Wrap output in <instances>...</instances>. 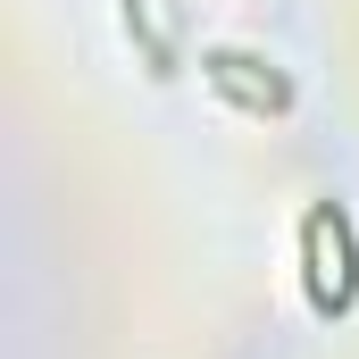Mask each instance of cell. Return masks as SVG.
Masks as SVG:
<instances>
[{
  "mask_svg": "<svg viewBox=\"0 0 359 359\" xmlns=\"http://www.w3.org/2000/svg\"><path fill=\"white\" fill-rule=\"evenodd\" d=\"M318 217H326V234H334V268H343V309L359 301V234H351V209L343 201H318Z\"/></svg>",
  "mask_w": 359,
  "mask_h": 359,
  "instance_id": "2",
  "label": "cell"
},
{
  "mask_svg": "<svg viewBox=\"0 0 359 359\" xmlns=\"http://www.w3.org/2000/svg\"><path fill=\"white\" fill-rule=\"evenodd\" d=\"M201 76L226 92L234 109H251V117H268V109H292V84L276 76L268 59H251V50H201Z\"/></svg>",
  "mask_w": 359,
  "mask_h": 359,
  "instance_id": "1",
  "label": "cell"
}]
</instances>
